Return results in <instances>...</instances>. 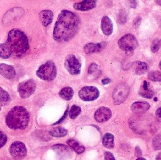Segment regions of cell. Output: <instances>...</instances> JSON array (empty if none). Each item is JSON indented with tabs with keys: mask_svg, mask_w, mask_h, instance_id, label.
<instances>
[{
	"mask_svg": "<svg viewBox=\"0 0 161 160\" xmlns=\"http://www.w3.org/2000/svg\"><path fill=\"white\" fill-rule=\"evenodd\" d=\"M80 24V19L75 13L67 9L62 10L54 27V39L58 42H69L77 34Z\"/></svg>",
	"mask_w": 161,
	"mask_h": 160,
	"instance_id": "6da1fadb",
	"label": "cell"
},
{
	"mask_svg": "<svg viewBox=\"0 0 161 160\" xmlns=\"http://www.w3.org/2000/svg\"><path fill=\"white\" fill-rule=\"evenodd\" d=\"M5 43L14 57H22L29 49V41L27 36L18 28H14L9 31Z\"/></svg>",
	"mask_w": 161,
	"mask_h": 160,
	"instance_id": "7a4b0ae2",
	"label": "cell"
},
{
	"mask_svg": "<svg viewBox=\"0 0 161 160\" xmlns=\"http://www.w3.org/2000/svg\"><path fill=\"white\" fill-rule=\"evenodd\" d=\"M30 116L28 111L21 106H16L8 111L6 116L7 126L12 130H24L28 126Z\"/></svg>",
	"mask_w": 161,
	"mask_h": 160,
	"instance_id": "3957f363",
	"label": "cell"
},
{
	"mask_svg": "<svg viewBox=\"0 0 161 160\" xmlns=\"http://www.w3.org/2000/svg\"><path fill=\"white\" fill-rule=\"evenodd\" d=\"M57 71L55 64L52 61H48L39 67L36 71L38 78L46 81H52L56 78Z\"/></svg>",
	"mask_w": 161,
	"mask_h": 160,
	"instance_id": "277c9868",
	"label": "cell"
},
{
	"mask_svg": "<svg viewBox=\"0 0 161 160\" xmlns=\"http://www.w3.org/2000/svg\"><path fill=\"white\" fill-rule=\"evenodd\" d=\"M120 49L125 52H131L137 49L139 45L137 39L133 34H128L122 36L118 41Z\"/></svg>",
	"mask_w": 161,
	"mask_h": 160,
	"instance_id": "5b68a950",
	"label": "cell"
},
{
	"mask_svg": "<svg viewBox=\"0 0 161 160\" xmlns=\"http://www.w3.org/2000/svg\"><path fill=\"white\" fill-rule=\"evenodd\" d=\"M130 91V88L126 83H123L118 85L113 93L112 97L114 104L118 105L123 103L127 98Z\"/></svg>",
	"mask_w": 161,
	"mask_h": 160,
	"instance_id": "8992f818",
	"label": "cell"
},
{
	"mask_svg": "<svg viewBox=\"0 0 161 160\" xmlns=\"http://www.w3.org/2000/svg\"><path fill=\"white\" fill-rule=\"evenodd\" d=\"M9 152L14 159L22 160L27 155V148L24 143L20 141H16L10 145Z\"/></svg>",
	"mask_w": 161,
	"mask_h": 160,
	"instance_id": "52a82bcc",
	"label": "cell"
},
{
	"mask_svg": "<svg viewBox=\"0 0 161 160\" xmlns=\"http://www.w3.org/2000/svg\"><path fill=\"white\" fill-rule=\"evenodd\" d=\"M36 88V85L33 80H29L18 85V91L21 98L26 99L34 94Z\"/></svg>",
	"mask_w": 161,
	"mask_h": 160,
	"instance_id": "ba28073f",
	"label": "cell"
},
{
	"mask_svg": "<svg viewBox=\"0 0 161 160\" xmlns=\"http://www.w3.org/2000/svg\"><path fill=\"white\" fill-rule=\"evenodd\" d=\"M65 66L68 72L72 75L80 74L81 64L74 54L68 55L65 58Z\"/></svg>",
	"mask_w": 161,
	"mask_h": 160,
	"instance_id": "9c48e42d",
	"label": "cell"
},
{
	"mask_svg": "<svg viewBox=\"0 0 161 160\" xmlns=\"http://www.w3.org/2000/svg\"><path fill=\"white\" fill-rule=\"evenodd\" d=\"M99 90L95 86H86L82 87L78 92L79 98L85 101L95 100L99 96Z\"/></svg>",
	"mask_w": 161,
	"mask_h": 160,
	"instance_id": "30bf717a",
	"label": "cell"
},
{
	"mask_svg": "<svg viewBox=\"0 0 161 160\" xmlns=\"http://www.w3.org/2000/svg\"><path fill=\"white\" fill-rule=\"evenodd\" d=\"M112 116L110 109L105 107H100L95 113L94 118L98 123H104L108 121Z\"/></svg>",
	"mask_w": 161,
	"mask_h": 160,
	"instance_id": "8fae6325",
	"label": "cell"
},
{
	"mask_svg": "<svg viewBox=\"0 0 161 160\" xmlns=\"http://www.w3.org/2000/svg\"><path fill=\"white\" fill-rule=\"evenodd\" d=\"M52 148L61 159H67L73 155L72 150L64 145H55L52 147Z\"/></svg>",
	"mask_w": 161,
	"mask_h": 160,
	"instance_id": "7c38bea8",
	"label": "cell"
},
{
	"mask_svg": "<svg viewBox=\"0 0 161 160\" xmlns=\"http://www.w3.org/2000/svg\"><path fill=\"white\" fill-rule=\"evenodd\" d=\"M97 1L95 0H84L74 4L73 8L78 11H86L92 10L96 7Z\"/></svg>",
	"mask_w": 161,
	"mask_h": 160,
	"instance_id": "4fadbf2b",
	"label": "cell"
},
{
	"mask_svg": "<svg viewBox=\"0 0 161 160\" xmlns=\"http://www.w3.org/2000/svg\"><path fill=\"white\" fill-rule=\"evenodd\" d=\"M0 74L6 79L12 80L16 77L17 73L12 66L2 63L0 64Z\"/></svg>",
	"mask_w": 161,
	"mask_h": 160,
	"instance_id": "5bb4252c",
	"label": "cell"
},
{
	"mask_svg": "<svg viewBox=\"0 0 161 160\" xmlns=\"http://www.w3.org/2000/svg\"><path fill=\"white\" fill-rule=\"evenodd\" d=\"M101 29L103 34L107 36L111 35L113 31V24L111 20L108 16H104L101 19Z\"/></svg>",
	"mask_w": 161,
	"mask_h": 160,
	"instance_id": "9a60e30c",
	"label": "cell"
},
{
	"mask_svg": "<svg viewBox=\"0 0 161 160\" xmlns=\"http://www.w3.org/2000/svg\"><path fill=\"white\" fill-rule=\"evenodd\" d=\"M54 14L51 10H43L39 13V18L41 22L45 27L49 26L53 22Z\"/></svg>",
	"mask_w": 161,
	"mask_h": 160,
	"instance_id": "2e32d148",
	"label": "cell"
},
{
	"mask_svg": "<svg viewBox=\"0 0 161 160\" xmlns=\"http://www.w3.org/2000/svg\"><path fill=\"white\" fill-rule=\"evenodd\" d=\"M150 108V105L147 102L137 101L132 104L131 111L136 114H142L147 111Z\"/></svg>",
	"mask_w": 161,
	"mask_h": 160,
	"instance_id": "e0dca14e",
	"label": "cell"
},
{
	"mask_svg": "<svg viewBox=\"0 0 161 160\" xmlns=\"http://www.w3.org/2000/svg\"><path fill=\"white\" fill-rule=\"evenodd\" d=\"M103 46L101 43H89L84 46L83 50L86 54H92L99 52L102 50Z\"/></svg>",
	"mask_w": 161,
	"mask_h": 160,
	"instance_id": "ac0fdd59",
	"label": "cell"
},
{
	"mask_svg": "<svg viewBox=\"0 0 161 160\" xmlns=\"http://www.w3.org/2000/svg\"><path fill=\"white\" fill-rule=\"evenodd\" d=\"M132 66L135 68V74L138 75L145 74L148 71L149 68L148 64L141 61L134 62L132 64Z\"/></svg>",
	"mask_w": 161,
	"mask_h": 160,
	"instance_id": "d6986e66",
	"label": "cell"
},
{
	"mask_svg": "<svg viewBox=\"0 0 161 160\" xmlns=\"http://www.w3.org/2000/svg\"><path fill=\"white\" fill-rule=\"evenodd\" d=\"M67 144L78 154H81L85 151V147L79 142L73 139L68 140Z\"/></svg>",
	"mask_w": 161,
	"mask_h": 160,
	"instance_id": "ffe728a7",
	"label": "cell"
},
{
	"mask_svg": "<svg viewBox=\"0 0 161 160\" xmlns=\"http://www.w3.org/2000/svg\"><path fill=\"white\" fill-rule=\"evenodd\" d=\"M74 90L69 86L64 87L62 88L59 93V96L61 98L65 101L71 100L74 95Z\"/></svg>",
	"mask_w": 161,
	"mask_h": 160,
	"instance_id": "44dd1931",
	"label": "cell"
},
{
	"mask_svg": "<svg viewBox=\"0 0 161 160\" xmlns=\"http://www.w3.org/2000/svg\"><path fill=\"white\" fill-rule=\"evenodd\" d=\"M103 146L108 149H112L114 146V136L109 133H106L102 140Z\"/></svg>",
	"mask_w": 161,
	"mask_h": 160,
	"instance_id": "7402d4cb",
	"label": "cell"
},
{
	"mask_svg": "<svg viewBox=\"0 0 161 160\" xmlns=\"http://www.w3.org/2000/svg\"><path fill=\"white\" fill-rule=\"evenodd\" d=\"M50 135L56 138H61L66 136L68 134V131L61 127H58L51 130L49 132Z\"/></svg>",
	"mask_w": 161,
	"mask_h": 160,
	"instance_id": "603a6c76",
	"label": "cell"
},
{
	"mask_svg": "<svg viewBox=\"0 0 161 160\" xmlns=\"http://www.w3.org/2000/svg\"><path fill=\"white\" fill-rule=\"evenodd\" d=\"M10 100L9 94L0 87V107L6 106L9 104Z\"/></svg>",
	"mask_w": 161,
	"mask_h": 160,
	"instance_id": "cb8c5ba5",
	"label": "cell"
},
{
	"mask_svg": "<svg viewBox=\"0 0 161 160\" xmlns=\"http://www.w3.org/2000/svg\"><path fill=\"white\" fill-rule=\"evenodd\" d=\"M11 55V51L6 43L0 44V57L3 59H8Z\"/></svg>",
	"mask_w": 161,
	"mask_h": 160,
	"instance_id": "d4e9b609",
	"label": "cell"
},
{
	"mask_svg": "<svg viewBox=\"0 0 161 160\" xmlns=\"http://www.w3.org/2000/svg\"><path fill=\"white\" fill-rule=\"evenodd\" d=\"M81 112V109L80 107L76 105L72 106L69 111V117L71 119H75L79 115Z\"/></svg>",
	"mask_w": 161,
	"mask_h": 160,
	"instance_id": "484cf974",
	"label": "cell"
},
{
	"mask_svg": "<svg viewBox=\"0 0 161 160\" xmlns=\"http://www.w3.org/2000/svg\"><path fill=\"white\" fill-rule=\"evenodd\" d=\"M100 72V67L97 64L95 63H92L88 67V74L91 75H97Z\"/></svg>",
	"mask_w": 161,
	"mask_h": 160,
	"instance_id": "4316f807",
	"label": "cell"
},
{
	"mask_svg": "<svg viewBox=\"0 0 161 160\" xmlns=\"http://www.w3.org/2000/svg\"><path fill=\"white\" fill-rule=\"evenodd\" d=\"M149 80L153 82H161V72L159 71H152L148 74Z\"/></svg>",
	"mask_w": 161,
	"mask_h": 160,
	"instance_id": "83f0119b",
	"label": "cell"
},
{
	"mask_svg": "<svg viewBox=\"0 0 161 160\" xmlns=\"http://www.w3.org/2000/svg\"><path fill=\"white\" fill-rule=\"evenodd\" d=\"M152 147L155 150L161 149V134L155 136L152 141Z\"/></svg>",
	"mask_w": 161,
	"mask_h": 160,
	"instance_id": "f1b7e54d",
	"label": "cell"
},
{
	"mask_svg": "<svg viewBox=\"0 0 161 160\" xmlns=\"http://www.w3.org/2000/svg\"><path fill=\"white\" fill-rule=\"evenodd\" d=\"M154 94H155V92L151 88L148 91H144L140 90L139 91V95L142 97L145 98L151 99L154 96Z\"/></svg>",
	"mask_w": 161,
	"mask_h": 160,
	"instance_id": "f546056e",
	"label": "cell"
},
{
	"mask_svg": "<svg viewBox=\"0 0 161 160\" xmlns=\"http://www.w3.org/2000/svg\"><path fill=\"white\" fill-rule=\"evenodd\" d=\"M7 142V136L4 132L0 130V148L4 146Z\"/></svg>",
	"mask_w": 161,
	"mask_h": 160,
	"instance_id": "4dcf8cb0",
	"label": "cell"
},
{
	"mask_svg": "<svg viewBox=\"0 0 161 160\" xmlns=\"http://www.w3.org/2000/svg\"><path fill=\"white\" fill-rule=\"evenodd\" d=\"M161 47V39L155 41L152 44L151 47V51L152 52L156 53L158 52Z\"/></svg>",
	"mask_w": 161,
	"mask_h": 160,
	"instance_id": "1f68e13d",
	"label": "cell"
},
{
	"mask_svg": "<svg viewBox=\"0 0 161 160\" xmlns=\"http://www.w3.org/2000/svg\"><path fill=\"white\" fill-rule=\"evenodd\" d=\"M127 16L124 12L120 13L118 18V22L120 24L125 23L126 22Z\"/></svg>",
	"mask_w": 161,
	"mask_h": 160,
	"instance_id": "d6a6232c",
	"label": "cell"
},
{
	"mask_svg": "<svg viewBox=\"0 0 161 160\" xmlns=\"http://www.w3.org/2000/svg\"><path fill=\"white\" fill-rule=\"evenodd\" d=\"M105 160H115L114 155L111 152L106 151L104 155Z\"/></svg>",
	"mask_w": 161,
	"mask_h": 160,
	"instance_id": "836d02e7",
	"label": "cell"
},
{
	"mask_svg": "<svg viewBox=\"0 0 161 160\" xmlns=\"http://www.w3.org/2000/svg\"><path fill=\"white\" fill-rule=\"evenodd\" d=\"M69 106H68L67 107V110H66V111H65V113H64V115L62 116V118L59 120V121H58L56 123H55L53 125H57V124H60L61 122H63V120H65V118L67 117V116H68V112H69Z\"/></svg>",
	"mask_w": 161,
	"mask_h": 160,
	"instance_id": "e575fe53",
	"label": "cell"
},
{
	"mask_svg": "<svg viewBox=\"0 0 161 160\" xmlns=\"http://www.w3.org/2000/svg\"><path fill=\"white\" fill-rule=\"evenodd\" d=\"M156 115L158 121L161 122V108H158L156 111Z\"/></svg>",
	"mask_w": 161,
	"mask_h": 160,
	"instance_id": "d590c367",
	"label": "cell"
},
{
	"mask_svg": "<svg viewBox=\"0 0 161 160\" xmlns=\"http://www.w3.org/2000/svg\"><path fill=\"white\" fill-rule=\"evenodd\" d=\"M129 6L131 8H135L137 6V3L135 1H129Z\"/></svg>",
	"mask_w": 161,
	"mask_h": 160,
	"instance_id": "8d00e7d4",
	"label": "cell"
},
{
	"mask_svg": "<svg viewBox=\"0 0 161 160\" xmlns=\"http://www.w3.org/2000/svg\"><path fill=\"white\" fill-rule=\"evenodd\" d=\"M111 82V80L109 78H105L101 80V83L104 85L108 84Z\"/></svg>",
	"mask_w": 161,
	"mask_h": 160,
	"instance_id": "74e56055",
	"label": "cell"
},
{
	"mask_svg": "<svg viewBox=\"0 0 161 160\" xmlns=\"http://www.w3.org/2000/svg\"><path fill=\"white\" fill-rule=\"evenodd\" d=\"M142 151L140 150V148L138 147H136V150H135V155L136 157H140L142 156Z\"/></svg>",
	"mask_w": 161,
	"mask_h": 160,
	"instance_id": "f35d334b",
	"label": "cell"
},
{
	"mask_svg": "<svg viewBox=\"0 0 161 160\" xmlns=\"http://www.w3.org/2000/svg\"><path fill=\"white\" fill-rule=\"evenodd\" d=\"M156 160H161V152L157 155Z\"/></svg>",
	"mask_w": 161,
	"mask_h": 160,
	"instance_id": "ab89813d",
	"label": "cell"
},
{
	"mask_svg": "<svg viewBox=\"0 0 161 160\" xmlns=\"http://www.w3.org/2000/svg\"><path fill=\"white\" fill-rule=\"evenodd\" d=\"M136 160H146L144 158L142 157H139L138 158V159H137Z\"/></svg>",
	"mask_w": 161,
	"mask_h": 160,
	"instance_id": "60d3db41",
	"label": "cell"
},
{
	"mask_svg": "<svg viewBox=\"0 0 161 160\" xmlns=\"http://www.w3.org/2000/svg\"><path fill=\"white\" fill-rule=\"evenodd\" d=\"M156 2H157V3H158L159 5L161 6V1H156Z\"/></svg>",
	"mask_w": 161,
	"mask_h": 160,
	"instance_id": "b9f144b4",
	"label": "cell"
},
{
	"mask_svg": "<svg viewBox=\"0 0 161 160\" xmlns=\"http://www.w3.org/2000/svg\"><path fill=\"white\" fill-rule=\"evenodd\" d=\"M154 101H158V98L157 97L154 98Z\"/></svg>",
	"mask_w": 161,
	"mask_h": 160,
	"instance_id": "7bdbcfd3",
	"label": "cell"
},
{
	"mask_svg": "<svg viewBox=\"0 0 161 160\" xmlns=\"http://www.w3.org/2000/svg\"><path fill=\"white\" fill-rule=\"evenodd\" d=\"M159 67L160 68V69L161 70V62H160V63L159 64Z\"/></svg>",
	"mask_w": 161,
	"mask_h": 160,
	"instance_id": "ee69618b",
	"label": "cell"
}]
</instances>
